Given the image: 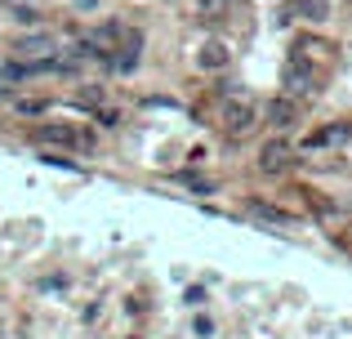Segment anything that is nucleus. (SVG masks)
I'll return each instance as SVG.
<instances>
[{
    "instance_id": "nucleus-5",
    "label": "nucleus",
    "mask_w": 352,
    "mask_h": 339,
    "mask_svg": "<svg viewBox=\"0 0 352 339\" xmlns=\"http://www.w3.org/2000/svg\"><path fill=\"white\" fill-rule=\"evenodd\" d=\"M36 143H45V148H80V130L67 121H45L36 125Z\"/></svg>"
},
{
    "instance_id": "nucleus-3",
    "label": "nucleus",
    "mask_w": 352,
    "mask_h": 339,
    "mask_svg": "<svg viewBox=\"0 0 352 339\" xmlns=\"http://www.w3.org/2000/svg\"><path fill=\"white\" fill-rule=\"evenodd\" d=\"M267 121H272V130H276V134L294 130V125L303 121L299 98H294V94H272V103H267Z\"/></svg>"
},
{
    "instance_id": "nucleus-7",
    "label": "nucleus",
    "mask_w": 352,
    "mask_h": 339,
    "mask_svg": "<svg viewBox=\"0 0 352 339\" xmlns=\"http://www.w3.org/2000/svg\"><path fill=\"white\" fill-rule=\"evenodd\" d=\"M14 54L18 58H50L54 54V36L50 32H32V36H23V41L14 45Z\"/></svg>"
},
{
    "instance_id": "nucleus-14",
    "label": "nucleus",
    "mask_w": 352,
    "mask_h": 339,
    "mask_svg": "<svg viewBox=\"0 0 352 339\" xmlns=\"http://www.w3.org/2000/svg\"><path fill=\"white\" fill-rule=\"evenodd\" d=\"M18 112H23V116H41L45 112V98H18Z\"/></svg>"
},
{
    "instance_id": "nucleus-4",
    "label": "nucleus",
    "mask_w": 352,
    "mask_h": 339,
    "mask_svg": "<svg viewBox=\"0 0 352 339\" xmlns=\"http://www.w3.org/2000/svg\"><path fill=\"white\" fill-rule=\"evenodd\" d=\"M245 215L250 219H258L263 228H294V215L285 206H276V201H258V197H250L245 201Z\"/></svg>"
},
{
    "instance_id": "nucleus-2",
    "label": "nucleus",
    "mask_w": 352,
    "mask_h": 339,
    "mask_svg": "<svg viewBox=\"0 0 352 339\" xmlns=\"http://www.w3.org/2000/svg\"><path fill=\"white\" fill-rule=\"evenodd\" d=\"M281 85H285V94H294V98H308V94H317V72L303 63V54H294L290 63H285V72H281Z\"/></svg>"
},
{
    "instance_id": "nucleus-8",
    "label": "nucleus",
    "mask_w": 352,
    "mask_h": 339,
    "mask_svg": "<svg viewBox=\"0 0 352 339\" xmlns=\"http://www.w3.org/2000/svg\"><path fill=\"white\" fill-rule=\"evenodd\" d=\"M228 63H232V54H228L223 45H219V41L201 45V54H197V67H206V72H223Z\"/></svg>"
},
{
    "instance_id": "nucleus-16",
    "label": "nucleus",
    "mask_w": 352,
    "mask_h": 339,
    "mask_svg": "<svg viewBox=\"0 0 352 339\" xmlns=\"http://www.w3.org/2000/svg\"><path fill=\"white\" fill-rule=\"evenodd\" d=\"M348 5H352V0H348Z\"/></svg>"
},
{
    "instance_id": "nucleus-1",
    "label": "nucleus",
    "mask_w": 352,
    "mask_h": 339,
    "mask_svg": "<svg viewBox=\"0 0 352 339\" xmlns=\"http://www.w3.org/2000/svg\"><path fill=\"white\" fill-rule=\"evenodd\" d=\"M219 125H223L228 139H250L258 125V112L250 103H241V98H228L223 107H219Z\"/></svg>"
},
{
    "instance_id": "nucleus-10",
    "label": "nucleus",
    "mask_w": 352,
    "mask_h": 339,
    "mask_svg": "<svg viewBox=\"0 0 352 339\" xmlns=\"http://www.w3.org/2000/svg\"><path fill=\"white\" fill-rule=\"evenodd\" d=\"M103 98H107V89H103V85H80L72 103H76V107H89V112H98V107H103Z\"/></svg>"
},
{
    "instance_id": "nucleus-13",
    "label": "nucleus",
    "mask_w": 352,
    "mask_h": 339,
    "mask_svg": "<svg viewBox=\"0 0 352 339\" xmlns=\"http://www.w3.org/2000/svg\"><path fill=\"white\" fill-rule=\"evenodd\" d=\"M14 18H18L23 27H36V23H41V9H32V5H18V9H14Z\"/></svg>"
},
{
    "instance_id": "nucleus-12",
    "label": "nucleus",
    "mask_w": 352,
    "mask_h": 339,
    "mask_svg": "<svg viewBox=\"0 0 352 339\" xmlns=\"http://www.w3.org/2000/svg\"><path fill=\"white\" fill-rule=\"evenodd\" d=\"M308 210H317V215H339V206L330 197H321V192H308Z\"/></svg>"
},
{
    "instance_id": "nucleus-6",
    "label": "nucleus",
    "mask_w": 352,
    "mask_h": 339,
    "mask_svg": "<svg viewBox=\"0 0 352 339\" xmlns=\"http://www.w3.org/2000/svg\"><path fill=\"white\" fill-rule=\"evenodd\" d=\"M294 166V157H290V148H285L281 139H267L263 148H258V170L263 174H285Z\"/></svg>"
},
{
    "instance_id": "nucleus-11",
    "label": "nucleus",
    "mask_w": 352,
    "mask_h": 339,
    "mask_svg": "<svg viewBox=\"0 0 352 339\" xmlns=\"http://www.w3.org/2000/svg\"><path fill=\"white\" fill-rule=\"evenodd\" d=\"M339 139H348V125H326L308 139V148H326V143H339Z\"/></svg>"
},
{
    "instance_id": "nucleus-9",
    "label": "nucleus",
    "mask_w": 352,
    "mask_h": 339,
    "mask_svg": "<svg viewBox=\"0 0 352 339\" xmlns=\"http://www.w3.org/2000/svg\"><path fill=\"white\" fill-rule=\"evenodd\" d=\"M294 18H308V23H326L330 18V0H290Z\"/></svg>"
},
{
    "instance_id": "nucleus-15",
    "label": "nucleus",
    "mask_w": 352,
    "mask_h": 339,
    "mask_svg": "<svg viewBox=\"0 0 352 339\" xmlns=\"http://www.w3.org/2000/svg\"><path fill=\"white\" fill-rule=\"evenodd\" d=\"M228 0H201V18H223Z\"/></svg>"
}]
</instances>
